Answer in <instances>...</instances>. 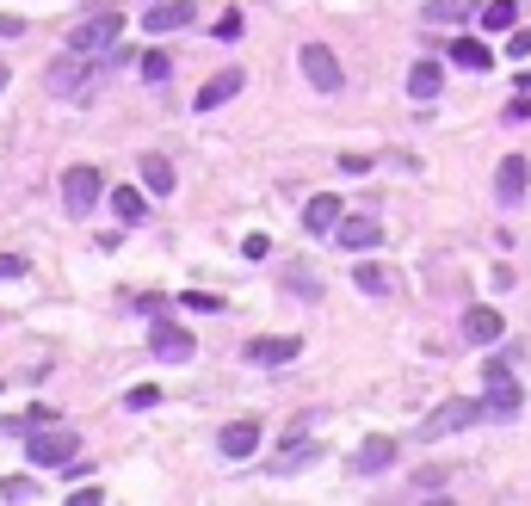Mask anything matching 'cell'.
Wrapping results in <instances>:
<instances>
[{
  "mask_svg": "<svg viewBox=\"0 0 531 506\" xmlns=\"http://www.w3.org/2000/svg\"><path fill=\"white\" fill-rule=\"evenodd\" d=\"M482 408H488L494 420H513V414L525 408V389L513 383L507 358H488V365H482Z\"/></svg>",
  "mask_w": 531,
  "mask_h": 506,
  "instance_id": "6da1fadb",
  "label": "cell"
},
{
  "mask_svg": "<svg viewBox=\"0 0 531 506\" xmlns=\"http://www.w3.org/2000/svg\"><path fill=\"white\" fill-rule=\"evenodd\" d=\"M75 451H81V439H75L68 426H56V420H50V426H38V432H25V457L38 463V469H62Z\"/></svg>",
  "mask_w": 531,
  "mask_h": 506,
  "instance_id": "7a4b0ae2",
  "label": "cell"
},
{
  "mask_svg": "<svg viewBox=\"0 0 531 506\" xmlns=\"http://www.w3.org/2000/svg\"><path fill=\"white\" fill-rule=\"evenodd\" d=\"M476 420H488V408H482V402H439L427 420H420V439L439 445V439H451V432H470Z\"/></svg>",
  "mask_w": 531,
  "mask_h": 506,
  "instance_id": "3957f363",
  "label": "cell"
},
{
  "mask_svg": "<svg viewBox=\"0 0 531 506\" xmlns=\"http://www.w3.org/2000/svg\"><path fill=\"white\" fill-rule=\"evenodd\" d=\"M118 31H124V13H93V19H81L75 31H68V50H81V56H105L118 44Z\"/></svg>",
  "mask_w": 531,
  "mask_h": 506,
  "instance_id": "277c9868",
  "label": "cell"
},
{
  "mask_svg": "<svg viewBox=\"0 0 531 506\" xmlns=\"http://www.w3.org/2000/svg\"><path fill=\"white\" fill-rule=\"evenodd\" d=\"M105 198V173L99 167H68L62 173V204H68V216H93V204Z\"/></svg>",
  "mask_w": 531,
  "mask_h": 506,
  "instance_id": "5b68a950",
  "label": "cell"
},
{
  "mask_svg": "<svg viewBox=\"0 0 531 506\" xmlns=\"http://www.w3.org/2000/svg\"><path fill=\"white\" fill-rule=\"evenodd\" d=\"M303 75H309V87L315 93H340V56L328 50V44H303Z\"/></svg>",
  "mask_w": 531,
  "mask_h": 506,
  "instance_id": "8992f818",
  "label": "cell"
},
{
  "mask_svg": "<svg viewBox=\"0 0 531 506\" xmlns=\"http://www.w3.org/2000/svg\"><path fill=\"white\" fill-rule=\"evenodd\" d=\"M149 352H155V358H167V365H186L198 346H192V334H186V328H173L167 315H155V328H149Z\"/></svg>",
  "mask_w": 531,
  "mask_h": 506,
  "instance_id": "52a82bcc",
  "label": "cell"
},
{
  "mask_svg": "<svg viewBox=\"0 0 531 506\" xmlns=\"http://www.w3.org/2000/svg\"><path fill=\"white\" fill-rule=\"evenodd\" d=\"M303 352V340L297 334H260V340H247V365H291V358Z\"/></svg>",
  "mask_w": 531,
  "mask_h": 506,
  "instance_id": "ba28073f",
  "label": "cell"
},
{
  "mask_svg": "<svg viewBox=\"0 0 531 506\" xmlns=\"http://www.w3.org/2000/svg\"><path fill=\"white\" fill-rule=\"evenodd\" d=\"M217 451H223L229 463L254 457V451H260V420H229V426L217 432Z\"/></svg>",
  "mask_w": 531,
  "mask_h": 506,
  "instance_id": "9c48e42d",
  "label": "cell"
},
{
  "mask_svg": "<svg viewBox=\"0 0 531 506\" xmlns=\"http://www.w3.org/2000/svg\"><path fill=\"white\" fill-rule=\"evenodd\" d=\"M334 241H340L346 253H371V247L383 241V223H377V216H340Z\"/></svg>",
  "mask_w": 531,
  "mask_h": 506,
  "instance_id": "30bf717a",
  "label": "cell"
},
{
  "mask_svg": "<svg viewBox=\"0 0 531 506\" xmlns=\"http://www.w3.org/2000/svg\"><path fill=\"white\" fill-rule=\"evenodd\" d=\"M525 186H531V161H525V155H507L501 173H494V198H501V204H519Z\"/></svg>",
  "mask_w": 531,
  "mask_h": 506,
  "instance_id": "8fae6325",
  "label": "cell"
},
{
  "mask_svg": "<svg viewBox=\"0 0 531 506\" xmlns=\"http://www.w3.org/2000/svg\"><path fill=\"white\" fill-rule=\"evenodd\" d=\"M93 62H99V56H93ZM93 62H87L81 50H68V56L50 68V81H44V87H50V93H81V81L93 75Z\"/></svg>",
  "mask_w": 531,
  "mask_h": 506,
  "instance_id": "7c38bea8",
  "label": "cell"
},
{
  "mask_svg": "<svg viewBox=\"0 0 531 506\" xmlns=\"http://www.w3.org/2000/svg\"><path fill=\"white\" fill-rule=\"evenodd\" d=\"M340 216H346V204H340V198L315 192V198L303 204V229H309V235H334V229H340Z\"/></svg>",
  "mask_w": 531,
  "mask_h": 506,
  "instance_id": "4fadbf2b",
  "label": "cell"
},
{
  "mask_svg": "<svg viewBox=\"0 0 531 506\" xmlns=\"http://www.w3.org/2000/svg\"><path fill=\"white\" fill-rule=\"evenodd\" d=\"M192 25V0H149L143 31H186Z\"/></svg>",
  "mask_w": 531,
  "mask_h": 506,
  "instance_id": "5bb4252c",
  "label": "cell"
},
{
  "mask_svg": "<svg viewBox=\"0 0 531 506\" xmlns=\"http://www.w3.org/2000/svg\"><path fill=\"white\" fill-rule=\"evenodd\" d=\"M241 93V68H223V75H210L204 87H198V99H192V112H217L223 99H235Z\"/></svg>",
  "mask_w": 531,
  "mask_h": 506,
  "instance_id": "9a60e30c",
  "label": "cell"
},
{
  "mask_svg": "<svg viewBox=\"0 0 531 506\" xmlns=\"http://www.w3.org/2000/svg\"><path fill=\"white\" fill-rule=\"evenodd\" d=\"M315 457H322V445H315V439H291V432H285V451L272 457V476H291V469H309Z\"/></svg>",
  "mask_w": 531,
  "mask_h": 506,
  "instance_id": "2e32d148",
  "label": "cell"
},
{
  "mask_svg": "<svg viewBox=\"0 0 531 506\" xmlns=\"http://www.w3.org/2000/svg\"><path fill=\"white\" fill-rule=\"evenodd\" d=\"M501 328H507L501 309H470L464 315V340H476V346H494V340H501Z\"/></svg>",
  "mask_w": 531,
  "mask_h": 506,
  "instance_id": "e0dca14e",
  "label": "cell"
},
{
  "mask_svg": "<svg viewBox=\"0 0 531 506\" xmlns=\"http://www.w3.org/2000/svg\"><path fill=\"white\" fill-rule=\"evenodd\" d=\"M389 457H396V439H365L359 445V457H352V469H359V476H377V469H389Z\"/></svg>",
  "mask_w": 531,
  "mask_h": 506,
  "instance_id": "ac0fdd59",
  "label": "cell"
},
{
  "mask_svg": "<svg viewBox=\"0 0 531 506\" xmlns=\"http://www.w3.org/2000/svg\"><path fill=\"white\" fill-rule=\"evenodd\" d=\"M112 216H118L124 229H136V223H143V216H149V198L136 192V186H118V192H112Z\"/></svg>",
  "mask_w": 531,
  "mask_h": 506,
  "instance_id": "d6986e66",
  "label": "cell"
},
{
  "mask_svg": "<svg viewBox=\"0 0 531 506\" xmlns=\"http://www.w3.org/2000/svg\"><path fill=\"white\" fill-rule=\"evenodd\" d=\"M143 186H149L155 198H167L173 186H180V173H173V161H167V155H143Z\"/></svg>",
  "mask_w": 531,
  "mask_h": 506,
  "instance_id": "ffe728a7",
  "label": "cell"
},
{
  "mask_svg": "<svg viewBox=\"0 0 531 506\" xmlns=\"http://www.w3.org/2000/svg\"><path fill=\"white\" fill-rule=\"evenodd\" d=\"M439 87H445V68L439 62H414L408 68V93L414 99H439Z\"/></svg>",
  "mask_w": 531,
  "mask_h": 506,
  "instance_id": "44dd1931",
  "label": "cell"
},
{
  "mask_svg": "<svg viewBox=\"0 0 531 506\" xmlns=\"http://www.w3.org/2000/svg\"><path fill=\"white\" fill-rule=\"evenodd\" d=\"M476 7H482V0H427V19L433 25H464Z\"/></svg>",
  "mask_w": 531,
  "mask_h": 506,
  "instance_id": "7402d4cb",
  "label": "cell"
},
{
  "mask_svg": "<svg viewBox=\"0 0 531 506\" xmlns=\"http://www.w3.org/2000/svg\"><path fill=\"white\" fill-rule=\"evenodd\" d=\"M451 62H457V68H476V75H482V68H494V56H488L482 38H457V44H451Z\"/></svg>",
  "mask_w": 531,
  "mask_h": 506,
  "instance_id": "603a6c76",
  "label": "cell"
},
{
  "mask_svg": "<svg viewBox=\"0 0 531 506\" xmlns=\"http://www.w3.org/2000/svg\"><path fill=\"white\" fill-rule=\"evenodd\" d=\"M56 420V408H25V414H7V420H0V432H19V439H25V432H38V426H50Z\"/></svg>",
  "mask_w": 531,
  "mask_h": 506,
  "instance_id": "cb8c5ba5",
  "label": "cell"
},
{
  "mask_svg": "<svg viewBox=\"0 0 531 506\" xmlns=\"http://www.w3.org/2000/svg\"><path fill=\"white\" fill-rule=\"evenodd\" d=\"M352 284H359V291H371V297H389V272H383L377 260H359V266H352Z\"/></svg>",
  "mask_w": 531,
  "mask_h": 506,
  "instance_id": "d4e9b609",
  "label": "cell"
},
{
  "mask_svg": "<svg viewBox=\"0 0 531 506\" xmlns=\"http://www.w3.org/2000/svg\"><path fill=\"white\" fill-rule=\"evenodd\" d=\"M513 19H519L513 0H488V7H482V25H488V31H513Z\"/></svg>",
  "mask_w": 531,
  "mask_h": 506,
  "instance_id": "484cf974",
  "label": "cell"
},
{
  "mask_svg": "<svg viewBox=\"0 0 531 506\" xmlns=\"http://www.w3.org/2000/svg\"><path fill=\"white\" fill-rule=\"evenodd\" d=\"M180 309H192V315H223L229 303H223V297H210V291H186V297H180Z\"/></svg>",
  "mask_w": 531,
  "mask_h": 506,
  "instance_id": "4316f807",
  "label": "cell"
},
{
  "mask_svg": "<svg viewBox=\"0 0 531 506\" xmlns=\"http://www.w3.org/2000/svg\"><path fill=\"white\" fill-rule=\"evenodd\" d=\"M173 75V56L167 50H143V81H167Z\"/></svg>",
  "mask_w": 531,
  "mask_h": 506,
  "instance_id": "83f0119b",
  "label": "cell"
},
{
  "mask_svg": "<svg viewBox=\"0 0 531 506\" xmlns=\"http://www.w3.org/2000/svg\"><path fill=\"white\" fill-rule=\"evenodd\" d=\"M31 494H38L31 476H0V500H31Z\"/></svg>",
  "mask_w": 531,
  "mask_h": 506,
  "instance_id": "f1b7e54d",
  "label": "cell"
},
{
  "mask_svg": "<svg viewBox=\"0 0 531 506\" xmlns=\"http://www.w3.org/2000/svg\"><path fill=\"white\" fill-rule=\"evenodd\" d=\"M155 402H161V389H155V383H136V389L124 395V408H136V414H143V408H155Z\"/></svg>",
  "mask_w": 531,
  "mask_h": 506,
  "instance_id": "f546056e",
  "label": "cell"
},
{
  "mask_svg": "<svg viewBox=\"0 0 531 506\" xmlns=\"http://www.w3.org/2000/svg\"><path fill=\"white\" fill-rule=\"evenodd\" d=\"M25 272H31V266L19 260V253H0V278H25Z\"/></svg>",
  "mask_w": 531,
  "mask_h": 506,
  "instance_id": "4dcf8cb0",
  "label": "cell"
},
{
  "mask_svg": "<svg viewBox=\"0 0 531 506\" xmlns=\"http://www.w3.org/2000/svg\"><path fill=\"white\" fill-rule=\"evenodd\" d=\"M217 38H223V44H235V38H241V13H229V19H217Z\"/></svg>",
  "mask_w": 531,
  "mask_h": 506,
  "instance_id": "1f68e13d",
  "label": "cell"
},
{
  "mask_svg": "<svg viewBox=\"0 0 531 506\" xmlns=\"http://www.w3.org/2000/svg\"><path fill=\"white\" fill-rule=\"evenodd\" d=\"M507 56H531V31H507Z\"/></svg>",
  "mask_w": 531,
  "mask_h": 506,
  "instance_id": "d6a6232c",
  "label": "cell"
},
{
  "mask_svg": "<svg viewBox=\"0 0 531 506\" xmlns=\"http://www.w3.org/2000/svg\"><path fill=\"white\" fill-rule=\"evenodd\" d=\"M266 247H272L266 235H247V241H241V253H247V260H266Z\"/></svg>",
  "mask_w": 531,
  "mask_h": 506,
  "instance_id": "836d02e7",
  "label": "cell"
},
{
  "mask_svg": "<svg viewBox=\"0 0 531 506\" xmlns=\"http://www.w3.org/2000/svg\"><path fill=\"white\" fill-rule=\"evenodd\" d=\"M507 118H513V124H525V118H531V93H519V99L507 105Z\"/></svg>",
  "mask_w": 531,
  "mask_h": 506,
  "instance_id": "e575fe53",
  "label": "cell"
},
{
  "mask_svg": "<svg viewBox=\"0 0 531 506\" xmlns=\"http://www.w3.org/2000/svg\"><path fill=\"white\" fill-rule=\"evenodd\" d=\"M0 87H7V62H0Z\"/></svg>",
  "mask_w": 531,
  "mask_h": 506,
  "instance_id": "d590c367",
  "label": "cell"
}]
</instances>
